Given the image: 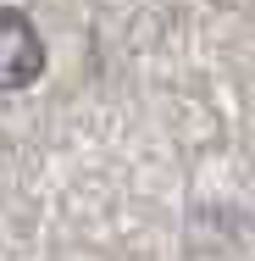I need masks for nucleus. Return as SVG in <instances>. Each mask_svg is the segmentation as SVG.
<instances>
[{"mask_svg": "<svg viewBox=\"0 0 255 261\" xmlns=\"http://www.w3.org/2000/svg\"><path fill=\"white\" fill-rule=\"evenodd\" d=\"M39 72H45V39H39L34 17L0 6V95L28 89Z\"/></svg>", "mask_w": 255, "mask_h": 261, "instance_id": "nucleus-1", "label": "nucleus"}]
</instances>
